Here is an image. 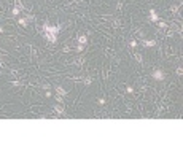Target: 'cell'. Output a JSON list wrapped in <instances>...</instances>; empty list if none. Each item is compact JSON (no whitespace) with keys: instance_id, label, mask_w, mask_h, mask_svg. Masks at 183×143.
<instances>
[{"instance_id":"6da1fadb","label":"cell","mask_w":183,"mask_h":143,"mask_svg":"<svg viewBox=\"0 0 183 143\" xmlns=\"http://www.w3.org/2000/svg\"><path fill=\"white\" fill-rule=\"evenodd\" d=\"M60 30L59 25H49L48 22L43 24V33H45V38L48 40V42L51 43H56V40H57V32Z\"/></svg>"},{"instance_id":"7a4b0ae2","label":"cell","mask_w":183,"mask_h":143,"mask_svg":"<svg viewBox=\"0 0 183 143\" xmlns=\"http://www.w3.org/2000/svg\"><path fill=\"white\" fill-rule=\"evenodd\" d=\"M151 76H153V80H155V81H164V80H166V75H164V72H162L161 68L153 70Z\"/></svg>"},{"instance_id":"3957f363","label":"cell","mask_w":183,"mask_h":143,"mask_svg":"<svg viewBox=\"0 0 183 143\" xmlns=\"http://www.w3.org/2000/svg\"><path fill=\"white\" fill-rule=\"evenodd\" d=\"M142 45H143L145 48H153L156 45V42L155 40H142Z\"/></svg>"},{"instance_id":"277c9868","label":"cell","mask_w":183,"mask_h":143,"mask_svg":"<svg viewBox=\"0 0 183 143\" xmlns=\"http://www.w3.org/2000/svg\"><path fill=\"white\" fill-rule=\"evenodd\" d=\"M150 21L151 22H158V21H159V18H158V14H156V11H155V10H150Z\"/></svg>"},{"instance_id":"5b68a950","label":"cell","mask_w":183,"mask_h":143,"mask_svg":"<svg viewBox=\"0 0 183 143\" xmlns=\"http://www.w3.org/2000/svg\"><path fill=\"white\" fill-rule=\"evenodd\" d=\"M77 42H78V45H86L88 43V37H86V35H80L77 38Z\"/></svg>"},{"instance_id":"8992f818","label":"cell","mask_w":183,"mask_h":143,"mask_svg":"<svg viewBox=\"0 0 183 143\" xmlns=\"http://www.w3.org/2000/svg\"><path fill=\"white\" fill-rule=\"evenodd\" d=\"M18 22H19V25H21V27H27V25H29V21H27L26 18H19Z\"/></svg>"},{"instance_id":"52a82bcc","label":"cell","mask_w":183,"mask_h":143,"mask_svg":"<svg viewBox=\"0 0 183 143\" xmlns=\"http://www.w3.org/2000/svg\"><path fill=\"white\" fill-rule=\"evenodd\" d=\"M54 89H56V91H57V94H59V95H64V97H65V95H67V91H65L64 88H60V86H56V88H54Z\"/></svg>"},{"instance_id":"ba28073f","label":"cell","mask_w":183,"mask_h":143,"mask_svg":"<svg viewBox=\"0 0 183 143\" xmlns=\"http://www.w3.org/2000/svg\"><path fill=\"white\" fill-rule=\"evenodd\" d=\"M54 110L57 111V113H60V115H65V110H64V106H60V103L54 105Z\"/></svg>"},{"instance_id":"9c48e42d","label":"cell","mask_w":183,"mask_h":143,"mask_svg":"<svg viewBox=\"0 0 183 143\" xmlns=\"http://www.w3.org/2000/svg\"><path fill=\"white\" fill-rule=\"evenodd\" d=\"M135 59H137V62H139V64H143V57H142V54L135 53Z\"/></svg>"},{"instance_id":"30bf717a","label":"cell","mask_w":183,"mask_h":143,"mask_svg":"<svg viewBox=\"0 0 183 143\" xmlns=\"http://www.w3.org/2000/svg\"><path fill=\"white\" fill-rule=\"evenodd\" d=\"M83 62H84V59H83V57H80V59H75V60H73V64H75V65H78V67H80V65L83 64Z\"/></svg>"},{"instance_id":"8fae6325","label":"cell","mask_w":183,"mask_h":143,"mask_svg":"<svg viewBox=\"0 0 183 143\" xmlns=\"http://www.w3.org/2000/svg\"><path fill=\"white\" fill-rule=\"evenodd\" d=\"M137 45H139V43H137V40H131V42H129V46H131L132 49L137 48Z\"/></svg>"},{"instance_id":"7c38bea8","label":"cell","mask_w":183,"mask_h":143,"mask_svg":"<svg viewBox=\"0 0 183 143\" xmlns=\"http://www.w3.org/2000/svg\"><path fill=\"white\" fill-rule=\"evenodd\" d=\"M170 11L172 13H177V11H178V5H172V7H170Z\"/></svg>"},{"instance_id":"4fadbf2b","label":"cell","mask_w":183,"mask_h":143,"mask_svg":"<svg viewBox=\"0 0 183 143\" xmlns=\"http://www.w3.org/2000/svg\"><path fill=\"white\" fill-rule=\"evenodd\" d=\"M126 92H128V94H134V88H132V86H128V88H126Z\"/></svg>"},{"instance_id":"5bb4252c","label":"cell","mask_w":183,"mask_h":143,"mask_svg":"<svg viewBox=\"0 0 183 143\" xmlns=\"http://www.w3.org/2000/svg\"><path fill=\"white\" fill-rule=\"evenodd\" d=\"M105 102H107V100L104 99V97H100V99H97V103H99V105H105Z\"/></svg>"},{"instance_id":"9a60e30c","label":"cell","mask_w":183,"mask_h":143,"mask_svg":"<svg viewBox=\"0 0 183 143\" xmlns=\"http://www.w3.org/2000/svg\"><path fill=\"white\" fill-rule=\"evenodd\" d=\"M158 27H159V29H166L167 24H166V22H158Z\"/></svg>"},{"instance_id":"2e32d148","label":"cell","mask_w":183,"mask_h":143,"mask_svg":"<svg viewBox=\"0 0 183 143\" xmlns=\"http://www.w3.org/2000/svg\"><path fill=\"white\" fill-rule=\"evenodd\" d=\"M83 49H84V45H78V46H77V53H81Z\"/></svg>"},{"instance_id":"e0dca14e","label":"cell","mask_w":183,"mask_h":143,"mask_svg":"<svg viewBox=\"0 0 183 143\" xmlns=\"http://www.w3.org/2000/svg\"><path fill=\"white\" fill-rule=\"evenodd\" d=\"M91 83H93V78H86V80H84V84H86V86L91 84Z\"/></svg>"},{"instance_id":"ac0fdd59","label":"cell","mask_w":183,"mask_h":143,"mask_svg":"<svg viewBox=\"0 0 183 143\" xmlns=\"http://www.w3.org/2000/svg\"><path fill=\"white\" fill-rule=\"evenodd\" d=\"M116 8H118V10H121V8H123V2H118V5H116Z\"/></svg>"},{"instance_id":"d6986e66","label":"cell","mask_w":183,"mask_h":143,"mask_svg":"<svg viewBox=\"0 0 183 143\" xmlns=\"http://www.w3.org/2000/svg\"><path fill=\"white\" fill-rule=\"evenodd\" d=\"M183 73V70H181V67H178V68H177V75H181Z\"/></svg>"},{"instance_id":"ffe728a7","label":"cell","mask_w":183,"mask_h":143,"mask_svg":"<svg viewBox=\"0 0 183 143\" xmlns=\"http://www.w3.org/2000/svg\"><path fill=\"white\" fill-rule=\"evenodd\" d=\"M45 95H46V97H51L53 94H51V91H46V92H45Z\"/></svg>"},{"instance_id":"44dd1931","label":"cell","mask_w":183,"mask_h":143,"mask_svg":"<svg viewBox=\"0 0 183 143\" xmlns=\"http://www.w3.org/2000/svg\"><path fill=\"white\" fill-rule=\"evenodd\" d=\"M3 32H5V29H3V27H0V33H3Z\"/></svg>"}]
</instances>
